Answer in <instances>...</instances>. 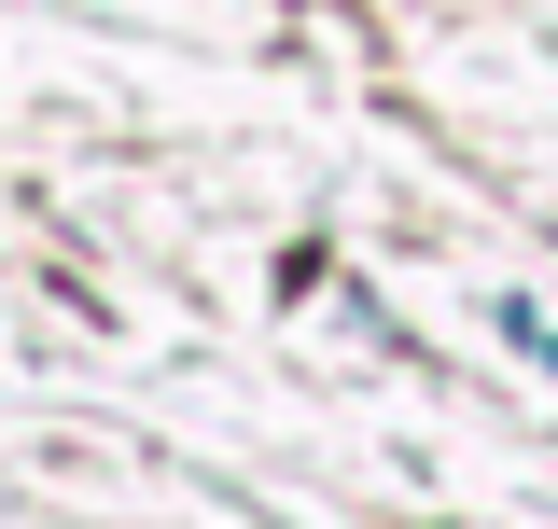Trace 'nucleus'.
Masks as SVG:
<instances>
[]
</instances>
